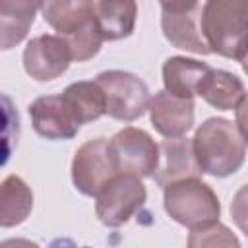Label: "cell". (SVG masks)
I'll return each mask as SVG.
<instances>
[{
	"instance_id": "obj_1",
	"label": "cell",
	"mask_w": 248,
	"mask_h": 248,
	"mask_svg": "<svg viewBox=\"0 0 248 248\" xmlns=\"http://www.w3.org/2000/svg\"><path fill=\"white\" fill-rule=\"evenodd\" d=\"M192 151L202 172L213 176L234 174L246 157V134L227 118H207L192 138Z\"/></svg>"
},
{
	"instance_id": "obj_2",
	"label": "cell",
	"mask_w": 248,
	"mask_h": 248,
	"mask_svg": "<svg viewBox=\"0 0 248 248\" xmlns=\"http://www.w3.org/2000/svg\"><path fill=\"white\" fill-rule=\"evenodd\" d=\"M246 16L244 0H211L202 6L200 33L209 48L221 56L246 62Z\"/></svg>"
},
{
	"instance_id": "obj_3",
	"label": "cell",
	"mask_w": 248,
	"mask_h": 248,
	"mask_svg": "<svg viewBox=\"0 0 248 248\" xmlns=\"http://www.w3.org/2000/svg\"><path fill=\"white\" fill-rule=\"evenodd\" d=\"M45 21L68 45L72 60L85 62L93 58L103 45L89 0L43 2L39 6Z\"/></svg>"
},
{
	"instance_id": "obj_4",
	"label": "cell",
	"mask_w": 248,
	"mask_h": 248,
	"mask_svg": "<svg viewBox=\"0 0 248 248\" xmlns=\"http://www.w3.org/2000/svg\"><path fill=\"white\" fill-rule=\"evenodd\" d=\"M163 205L172 221L188 227L190 231L209 227L217 223L221 215L217 194L200 178H184L167 184Z\"/></svg>"
},
{
	"instance_id": "obj_5",
	"label": "cell",
	"mask_w": 248,
	"mask_h": 248,
	"mask_svg": "<svg viewBox=\"0 0 248 248\" xmlns=\"http://www.w3.org/2000/svg\"><path fill=\"white\" fill-rule=\"evenodd\" d=\"M95 83L105 95V114L110 118L132 122L140 118L149 105V89L141 78L124 70L101 72Z\"/></svg>"
},
{
	"instance_id": "obj_6",
	"label": "cell",
	"mask_w": 248,
	"mask_h": 248,
	"mask_svg": "<svg viewBox=\"0 0 248 248\" xmlns=\"http://www.w3.org/2000/svg\"><path fill=\"white\" fill-rule=\"evenodd\" d=\"M108 155L116 174H130L138 178L153 176L159 165V145L151 136L140 128L126 126L108 141Z\"/></svg>"
},
{
	"instance_id": "obj_7",
	"label": "cell",
	"mask_w": 248,
	"mask_h": 248,
	"mask_svg": "<svg viewBox=\"0 0 248 248\" xmlns=\"http://www.w3.org/2000/svg\"><path fill=\"white\" fill-rule=\"evenodd\" d=\"M145 198L147 192L141 178L130 174H114L97 194L95 213L103 225L114 229L124 225L145 203Z\"/></svg>"
},
{
	"instance_id": "obj_8",
	"label": "cell",
	"mask_w": 248,
	"mask_h": 248,
	"mask_svg": "<svg viewBox=\"0 0 248 248\" xmlns=\"http://www.w3.org/2000/svg\"><path fill=\"white\" fill-rule=\"evenodd\" d=\"M114 174L105 138L89 140L78 147L72 161V180L83 196L97 198Z\"/></svg>"
},
{
	"instance_id": "obj_9",
	"label": "cell",
	"mask_w": 248,
	"mask_h": 248,
	"mask_svg": "<svg viewBox=\"0 0 248 248\" xmlns=\"http://www.w3.org/2000/svg\"><path fill=\"white\" fill-rule=\"evenodd\" d=\"M161 27L167 41L182 50L196 54H209L202 33H200V12L198 2H163L161 4Z\"/></svg>"
},
{
	"instance_id": "obj_10",
	"label": "cell",
	"mask_w": 248,
	"mask_h": 248,
	"mask_svg": "<svg viewBox=\"0 0 248 248\" xmlns=\"http://www.w3.org/2000/svg\"><path fill=\"white\" fill-rule=\"evenodd\" d=\"M70 62V48L58 35L33 37L23 50V68L37 81L56 79L68 70Z\"/></svg>"
},
{
	"instance_id": "obj_11",
	"label": "cell",
	"mask_w": 248,
	"mask_h": 248,
	"mask_svg": "<svg viewBox=\"0 0 248 248\" xmlns=\"http://www.w3.org/2000/svg\"><path fill=\"white\" fill-rule=\"evenodd\" d=\"M29 116L35 132L46 140H72L79 130L62 95L37 97L29 105Z\"/></svg>"
},
{
	"instance_id": "obj_12",
	"label": "cell",
	"mask_w": 248,
	"mask_h": 248,
	"mask_svg": "<svg viewBox=\"0 0 248 248\" xmlns=\"http://www.w3.org/2000/svg\"><path fill=\"white\" fill-rule=\"evenodd\" d=\"M194 101L178 99L167 91H159L149 99L147 110L153 128L169 138H182L194 126Z\"/></svg>"
},
{
	"instance_id": "obj_13",
	"label": "cell",
	"mask_w": 248,
	"mask_h": 248,
	"mask_svg": "<svg viewBox=\"0 0 248 248\" xmlns=\"http://www.w3.org/2000/svg\"><path fill=\"white\" fill-rule=\"evenodd\" d=\"M202 170L194 159L192 140L188 138H169L159 145V165L153 178L159 186L178 182L184 178H198Z\"/></svg>"
},
{
	"instance_id": "obj_14",
	"label": "cell",
	"mask_w": 248,
	"mask_h": 248,
	"mask_svg": "<svg viewBox=\"0 0 248 248\" xmlns=\"http://www.w3.org/2000/svg\"><path fill=\"white\" fill-rule=\"evenodd\" d=\"M209 70L211 66H207L205 62L186 56H170L163 64L165 91L178 99H192L194 95H198L200 85Z\"/></svg>"
},
{
	"instance_id": "obj_15",
	"label": "cell",
	"mask_w": 248,
	"mask_h": 248,
	"mask_svg": "<svg viewBox=\"0 0 248 248\" xmlns=\"http://www.w3.org/2000/svg\"><path fill=\"white\" fill-rule=\"evenodd\" d=\"M93 17L103 41H118L132 35L138 16V4L132 0L124 2H91Z\"/></svg>"
},
{
	"instance_id": "obj_16",
	"label": "cell",
	"mask_w": 248,
	"mask_h": 248,
	"mask_svg": "<svg viewBox=\"0 0 248 248\" xmlns=\"http://www.w3.org/2000/svg\"><path fill=\"white\" fill-rule=\"evenodd\" d=\"M198 95L219 110H238L246 103V89L240 78L227 70L215 68H211L202 81Z\"/></svg>"
},
{
	"instance_id": "obj_17",
	"label": "cell",
	"mask_w": 248,
	"mask_h": 248,
	"mask_svg": "<svg viewBox=\"0 0 248 248\" xmlns=\"http://www.w3.org/2000/svg\"><path fill=\"white\" fill-rule=\"evenodd\" d=\"M39 6L37 2L0 0V50H10L27 37Z\"/></svg>"
},
{
	"instance_id": "obj_18",
	"label": "cell",
	"mask_w": 248,
	"mask_h": 248,
	"mask_svg": "<svg viewBox=\"0 0 248 248\" xmlns=\"http://www.w3.org/2000/svg\"><path fill=\"white\" fill-rule=\"evenodd\" d=\"M33 209V192L17 174H8L0 182V227L21 225Z\"/></svg>"
},
{
	"instance_id": "obj_19",
	"label": "cell",
	"mask_w": 248,
	"mask_h": 248,
	"mask_svg": "<svg viewBox=\"0 0 248 248\" xmlns=\"http://www.w3.org/2000/svg\"><path fill=\"white\" fill-rule=\"evenodd\" d=\"M62 99L79 126L93 122L105 114V95L95 81L70 83L64 89Z\"/></svg>"
},
{
	"instance_id": "obj_20",
	"label": "cell",
	"mask_w": 248,
	"mask_h": 248,
	"mask_svg": "<svg viewBox=\"0 0 248 248\" xmlns=\"http://www.w3.org/2000/svg\"><path fill=\"white\" fill-rule=\"evenodd\" d=\"M19 138V112L14 101L0 91V169L10 161Z\"/></svg>"
},
{
	"instance_id": "obj_21",
	"label": "cell",
	"mask_w": 248,
	"mask_h": 248,
	"mask_svg": "<svg viewBox=\"0 0 248 248\" xmlns=\"http://www.w3.org/2000/svg\"><path fill=\"white\" fill-rule=\"evenodd\" d=\"M188 248H242V246L236 234L229 227L217 221L209 227L192 231L188 236Z\"/></svg>"
},
{
	"instance_id": "obj_22",
	"label": "cell",
	"mask_w": 248,
	"mask_h": 248,
	"mask_svg": "<svg viewBox=\"0 0 248 248\" xmlns=\"http://www.w3.org/2000/svg\"><path fill=\"white\" fill-rule=\"evenodd\" d=\"M0 248H41V246L27 238H8L0 242ZM48 248H89V246H78L72 238H54L48 244Z\"/></svg>"
}]
</instances>
